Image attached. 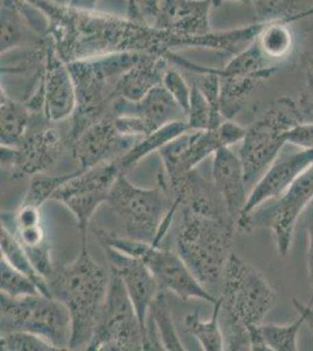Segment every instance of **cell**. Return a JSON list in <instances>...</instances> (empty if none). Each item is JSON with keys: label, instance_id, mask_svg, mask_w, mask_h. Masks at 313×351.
Listing matches in <instances>:
<instances>
[{"label": "cell", "instance_id": "1", "mask_svg": "<svg viewBox=\"0 0 313 351\" xmlns=\"http://www.w3.org/2000/svg\"><path fill=\"white\" fill-rule=\"evenodd\" d=\"M47 23L51 38L67 64L118 53H140L168 58L178 48H190L186 39L129 16L79 10L54 0H25Z\"/></svg>", "mask_w": 313, "mask_h": 351}, {"label": "cell", "instance_id": "2", "mask_svg": "<svg viewBox=\"0 0 313 351\" xmlns=\"http://www.w3.org/2000/svg\"><path fill=\"white\" fill-rule=\"evenodd\" d=\"M53 298L66 304L72 319L69 350L88 347L107 301L110 271L92 259L87 237L81 238L79 256L48 279Z\"/></svg>", "mask_w": 313, "mask_h": 351}, {"label": "cell", "instance_id": "3", "mask_svg": "<svg viewBox=\"0 0 313 351\" xmlns=\"http://www.w3.org/2000/svg\"><path fill=\"white\" fill-rule=\"evenodd\" d=\"M171 230L175 251L195 278L206 288L222 282L236 223L230 218L208 216L177 205Z\"/></svg>", "mask_w": 313, "mask_h": 351}, {"label": "cell", "instance_id": "4", "mask_svg": "<svg viewBox=\"0 0 313 351\" xmlns=\"http://www.w3.org/2000/svg\"><path fill=\"white\" fill-rule=\"evenodd\" d=\"M142 56L140 53H118L68 64L76 92V108L71 117L68 145L92 124L112 117L111 104L116 84Z\"/></svg>", "mask_w": 313, "mask_h": 351}, {"label": "cell", "instance_id": "5", "mask_svg": "<svg viewBox=\"0 0 313 351\" xmlns=\"http://www.w3.org/2000/svg\"><path fill=\"white\" fill-rule=\"evenodd\" d=\"M155 188H139L121 173L111 189L108 203L123 231L122 236L159 246L164 221L173 200L163 180Z\"/></svg>", "mask_w": 313, "mask_h": 351}, {"label": "cell", "instance_id": "6", "mask_svg": "<svg viewBox=\"0 0 313 351\" xmlns=\"http://www.w3.org/2000/svg\"><path fill=\"white\" fill-rule=\"evenodd\" d=\"M304 117L298 102L290 97H279L247 128L238 156L250 190L281 155L286 144V132L304 122Z\"/></svg>", "mask_w": 313, "mask_h": 351}, {"label": "cell", "instance_id": "7", "mask_svg": "<svg viewBox=\"0 0 313 351\" xmlns=\"http://www.w3.org/2000/svg\"><path fill=\"white\" fill-rule=\"evenodd\" d=\"M94 233L101 246H109L142 260L155 276L160 288L173 293L184 302L199 299L212 304H216L218 299L195 278L175 250L168 246H155L140 240L131 239L103 230H95Z\"/></svg>", "mask_w": 313, "mask_h": 351}, {"label": "cell", "instance_id": "8", "mask_svg": "<svg viewBox=\"0 0 313 351\" xmlns=\"http://www.w3.org/2000/svg\"><path fill=\"white\" fill-rule=\"evenodd\" d=\"M220 311L249 329L260 326L277 302V294L258 268L230 253L220 298Z\"/></svg>", "mask_w": 313, "mask_h": 351}, {"label": "cell", "instance_id": "9", "mask_svg": "<svg viewBox=\"0 0 313 351\" xmlns=\"http://www.w3.org/2000/svg\"><path fill=\"white\" fill-rule=\"evenodd\" d=\"M1 334L29 331L42 336L59 350H69L72 319L64 302L42 294L10 298L0 295Z\"/></svg>", "mask_w": 313, "mask_h": 351}, {"label": "cell", "instance_id": "10", "mask_svg": "<svg viewBox=\"0 0 313 351\" xmlns=\"http://www.w3.org/2000/svg\"><path fill=\"white\" fill-rule=\"evenodd\" d=\"M312 200L313 164L275 199L273 205L266 208L260 206L249 216L240 220L238 230L249 233L258 228H270L278 254L286 258L292 245L298 220Z\"/></svg>", "mask_w": 313, "mask_h": 351}, {"label": "cell", "instance_id": "11", "mask_svg": "<svg viewBox=\"0 0 313 351\" xmlns=\"http://www.w3.org/2000/svg\"><path fill=\"white\" fill-rule=\"evenodd\" d=\"M144 332L123 280L110 269V285L102 315L88 351H142Z\"/></svg>", "mask_w": 313, "mask_h": 351}, {"label": "cell", "instance_id": "12", "mask_svg": "<svg viewBox=\"0 0 313 351\" xmlns=\"http://www.w3.org/2000/svg\"><path fill=\"white\" fill-rule=\"evenodd\" d=\"M67 141L41 112H32L31 123L16 148L0 147L1 168L11 170L14 180L48 173L55 168Z\"/></svg>", "mask_w": 313, "mask_h": 351}, {"label": "cell", "instance_id": "13", "mask_svg": "<svg viewBox=\"0 0 313 351\" xmlns=\"http://www.w3.org/2000/svg\"><path fill=\"white\" fill-rule=\"evenodd\" d=\"M210 0H162L153 26L186 39L190 48H206L226 54L231 45L228 31L210 28Z\"/></svg>", "mask_w": 313, "mask_h": 351}, {"label": "cell", "instance_id": "14", "mask_svg": "<svg viewBox=\"0 0 313 351\" xmlns=\"http://www.w3.org/2000/svg\"><path fill=\"white\" fill-rule=\"evenodd\" d=\"M119 175L116 162L99 164L87 170L81 169L53 195L51 200L62 204L75 217L81 238L87 237L89 223L99 206L108 203Z\"/></svg>", "mask_w": 313, "mask_h": 351}, {"label": "cell", "instance_id": "15", "mask_svg": "<svg viewBox=\"0 0 313 351\" xmlns=\"http://www.w3.org/2000/svg\"><path fill=\"white\" fill-rule=\"evenodd\" d=\"M32 112H42L52 123L64 122L76 108L75 84L67 62L47 36L44 73L24 102Z\"/></svg>", "mask_w": 313, "mask_h": 351}, {"label": "cell", "instance_id": "16", "mask_svg": "<svg viewBox=\"0 0 313 351\" xmlns=\"http://www.w3.org/2000/svg\"><path fill=\"white\" fill-rule=\"evenodd\" d=\"M221 148L229 145L220 125L207 130H188L159 150L164 177L168 183H175Z\"/></svg>", "mask_w": 313, "mask_h": 351}, {"label": "cell", "instance_id": "17", "mask_svg": "<svg viewBox=\"0 0 313 351\" xmlns=\"http://www.w3.org/2000/svg\"><path fill=\"white\" fill-rule=\"evenodd\" d=\"M1 226L19 241L40 274L49 279L55 266L52 243L42 218V208L21 202L14 211H1Z\"/></svg>", "mask_w": 313, "mask_h": 351}, {"label": "cell", "instance_id": "18", "mask_svg": "<svg viewBox=\"0 0 313 351\" xmlns=\"http://www.w3.org/2000/svg\"><path fill=\"white\" fill-rule=\"evenodd\" d=\"M138 141V137L121 134L114 117H105L81 132L69 143V148L79 169L87 170L99 164L116 162Z\"/></svg>", "mask_w": 313, "mask_h": 351}, {"label": "cell", "instance_id": "19", "mask_svg": "<svg viewBox=\"0 0 313 351\" xmlns=\"http://www.w3.org/2000/svg\"><path fill=\"white\" fill-rule=\"evenodd\" d=\"M312 164L313 148L301 149L294 154L278 156L271 167L250 190L246 208L240 220L249 216L251 212L263 204L281 196Z\"/></svg>", "mask_w": 313, "mask_h": 351}, {"label": "cell", "instance_id": "20", "mask_svg": "<svg viewBox=\"0 0 313 351\" xmlns=\"http://www.w3.org/2000/svg\"><path fill=\"white\" fill-rule=\"evenodd\" d=\"M102 247L110 263V269L123 280L144 332L149 309L162 288L142 260L109 246Z\"/></svg>", "mask_w": 313, "mask_h": 351}, {"label": "cell", "instance_id": "21", "mask_svg": "<svg viewBox=\"0 0 313 351\" xmlns=\"http://www.w3.org/2000/svg\"><path fill=\"white\" fill-rule=\"evenodd\" d=\"M130 115L138 121L144 136L177 121H187L186 114L163 86L152 89L142 100L115 99L111 104V116Z\"/></svg>", "mask_w": 313, "mask_h": 351}, {"label": "cell", "instance_id": "22", "mask_svg": "<svg viewBox=\"0 0 313 351\" xmlns=\"http://www.w3.org/2000/svg\"><path fill=\"white\" fill-rule=\"evenodd\" d=\"M212 180L225 200L230 218L238 226L249 197V186L240 156L230 148L218 149L213 155Z\"/></svg>", "mask_w": 313, "mask_h": 351}, {"label": "cell", "instance_id": "23", "mask_svg": "<svg viewBox=\"0 0 313 351\" xmlns=\"http://www.w3.org/2000/svg\"><path fill=\"white\" fill-rule=\"evenodd\" d=\"M168 62L170 61L165 56L143 54L119 77L112 99H124L132 102L142 100L152 89L163 84Z\"/></svg>", "mask_w": 313, "mask_h": 351}, {"label": "cell", "instance_id": "24", "mask_svg": "<svg viewBox=\"0 0 313 351\" xmlns=\"http://www.w3.org/2000/svg\"><path fill=\"white\" fill-rule=\"evenodd\" d=\"M0 112H1V134L0 142L3 147L16 148L24 138L31 123L32 112L27 106L13 99L10 93L0 89Z\"/></svg>", "mask_w": 313, "mask_h": 351}, {"label": "cell", "instance_id": "25", "mask_svg": "<svg viewBox=\"0 0 313 351\" xmlns=\"http://www.w3.org/2000/svg\"><path fill=\"white\" fill-rule=\"evenodd\" d=\"M188 130L190 129L187 121H177L155 130L150 135L139 138L130 152L116 160L119 171L127 175V172L135 168L140 160L151 155L152 152H158L167 143H170L171 141L175 140L178 136L183 135Z\"/></svg>", "mask_w": 313, "mask_h": 351}, {"label": "cell", "instance_id": "26", "mask_svg": "<svg viewBox=\"0 0 313 351\" xmlns=\"http://www.w3.org/2000/svg\"><path fill=\"white\" fill-rule=\"evenodd\" d=\"M214 71L218 76H258L268 80L277 73L278 64L270 60L263 53L256 39L243 51L230 58L222 67H214Z\"/></svg>", "mask_w": 313, "mask_h": 351}, {"label": "cell", "instance_id": "27", "mask_svg": "<svg viewBox=\"0 0 313 351\" xmlns=\"http://www.w3.org/2000/svg\"><path fill=\"white\" fill-rule=\"evenodd\" d=\"M264 81L258 76H220V110L225 120H234Z\"/></svg>", "mask_w": 313, "mask_h": 351}, {"label": "cell", "instance_id": "28", "mask_svg": "<svg viewBox=\"0 0 313 351\" xmlns=\"http://www.w3.org/2000/svg\"><path fill=\"white\" fill-rule=\"evenodd\" d=\"M260 23L295 21L313 16V0H250Z\"/></svg>", "mask_w": 313, "mask_h": 351}, {"label": "cell", "instance_id": "29", "mask_svg": "<svg viewBox=\"0 0 313 351\" xmlns=\"http://www.w3.org/2000/svg\"><path fill=\"white\" fill-rule=\"evenodd\" d=\"M0 250L1 258L32 280L42 295L53 298L48 280L40 274L19 241L3 226L0 228Z\"/></svg>", "mask_w": 313, "mask_h": 351}, {"label": "cell", "instance_id": "30", "mask_svg": "<svg viewBox=\"0 0 313 351\" xmlns=\"http://www.w3.org/2000/svg\"><path fill=\"white\" fill-rule=\"evenodd\" d=\"M147 321L153 324L158 332L159 339L163 343L164 349L168 351H184L186 348L181 343L177 329H175L172 311L167 301L166 291H159L151 304Z\"/></svg>", "mask_w": 313, "mask_h": 351}, {"label": "cell", "instance_id": "31", "mask_svg": "<svg viewBox=\"0 0 313 351\" xmlns=\"http://www.w3.org/2000/svg\"><path fill=\"white\" fill-rule=\"evenodd\" d=\"M288 21L266 23L258 34V43L270 60L279 64L286 59L294 48V34Z\"/></svg>", "mask_w": 313, "mask_h": 351}, {"label": "cell", "instance_id": "32", "mask_svg": "<svg viewBox=\"0 0 313 351\" xmlns=\"http://www.w3.org/2000/svg\"><path fill=\"white\" fill-rule=\"evenodd\" d=\"M26 21L20 0H1L0 5V51L1 54L20 47Z\"/></svg>", "mask_w": 313, "mask_h": 351}, {"label": "cell", "instance_id": "33", "mask_svg": "<svg viewBox=\"0 0 313 351\" xmlns=\"http://www.w3.org/2000/svg\"><path fill=\"white\" fill-rule=\"evenodd\" d=\"M220 299L214 304V311L210 321H203L198 313H192L185 316V328L190 335L198 339L205 351L226 350L225 339L222 335L221 327L218 322Z\"/></svg>", "mask_w": 313, "mask_h": 351}, {"label": "cell", "instance_id": "34", "mask_svg": "<svg viewBox=\"0 0 313 351\" xmlns=\"http://www.w3.org/2000/svg\"><path fill=\"white\" fill-rule=\"evenodd\" d=\"M295 322L289 324H261L262 335L271 351L298 350V334L305 324V315L298 313Z\"/></svg>", "mask_w": 313, "mask_h": 351}, {"label": "cell", "instance_id": "35", "mask_svg": "<svg viewBox=\"0 0 313 351\" xmlns=\"http://www.w3.org/2000/svg\"><path fill=\"white\" fill-rule=\"evenodd\" d=\"M79 170L81 169H77L76 171L71 172V173L60 176H51L47 173L33 176L23 202L42 208V205L47 200L52 199V196L55 193L56 190L61 185H64L67 180L77 175Z\"/></svg>", "mask_w": 313, "mask_h": 351}, {"label": "cell", "instance_id": "36", "mask_svg": "<svg viewBox=\"0 0 313 351\" xmlns=\"http://www.w3.org/2000/svg\"><path fill=\"white\" fill-rule=\"evenodd\" d=\"M1 271V294L10 298H23V296L36 295L41 294L39 288L24 273L18 271L11 266L6 260L1 258L0 263Z\"/></svg>", "mask_w": 313, "mask_h": 351}, {"label": "cell", "instance_id": "37", "mask_svg": "<svg viewBox=\"0 0 313 351\" xmlns=\"http://www.w3.org/2000/svg\"><path fill=\"white\" fill-rule=\"evenodd\" d=\"M192 84L190 107L187 112V123L190 130H207L218 128L220 125L214 117L210 104L203 95V92L195 84Z\"/></svg>", "mask_w": 313, "mask_h": 351}, {"label": "cell", "instance_id": "38", "mask_svg": "<svg viewBox=\"0 0 313 351\" xmlns=\"http://www.w3.org/2000/svg\"><path fill=\"white\" fill-rule=\"evenodd\" d=\"M0 348L4 351H60L42 336L23 330L1 334Z\"/></svg>", "mask_w": 313, "mask_h": 351}, {"label": "cell", "instance_id": "39", "mask_svg": "<svg viewBox=\"0 0 313 351\" xmlns=\"http://www.w3.org/2000/svg\"><path fill=\"white\" fill-rule=\"evenodd\" d=\"M162 86L173 97V100L178 104L179 107L183 109L187 117V112L190 107L192 84H188L186 79L177 69L167 68Z\"/></svg>", "mask_w": 313, "mask_h": 351}, {"label": "cell", "instance_id": "40", "mask_svg": "<svg viewBox=\"0 0 313 351\" xmlns=\"http://www.w3.org/2000/svg\"><path fill=\"white\" fill-rule=\"evenodd\" d=\"M162 0H127V16L130 19L153 26Z\"/></svg>", "mask_w": 313, "mask_h": 351}, {"label": "cell", "instance_id": "41", "mask_svg": "<svg viewBox=\"0 0 313 351\" xmlns=\"http://www.w3.org/2000/svg\"><path fill=\"white\" fill-rule=\"evenodd\" d=\"M286 143L301 149L313 148V122H301L286 134Z\"/></svg>", "mask_w": 313, "mask_h": 351}, {"label": "cell", "instance_id": "42", "mask_svg": "<svg viewBox=\"0 0 313 351\" xmlns=\"http://www.w3.org/2000/svg\"><path fill=\"white\" fill-rule=\"evenodd\" d=\"M305 228L308 233V254H306V263L309 271L310 286H311V298L309 304L313 306V200L310 204L306 212Z\"/></svg>", "mask_w": 313, "mask_h": 351}, {"label": "cell", "instance_id": "43", "mask_svg": "<svg viewBox=\"0 0 313 351\" xmlns=\"http://www.w3.org/2000/svg\"><path fill=\"white\" fill-rule=\"evenodd\" d=\"M299 107L304 116L313 114V74L308 72V84L303 90L301 100H299Z\"/></svg>", "mask_w": 313, "mask_h": 351}, {"label": "cell", "instance_id": "44", "mask_svg": "<svg viewBox=\"0 0 313 351\" xmlns=\"http://www.w3.org/2000/svg\"><path fill=\"white\" fill-rule=\"evenodd\" d=\"M292 304L297 313H303L305 315V324L309 326L311 334L313 335V306L309 304H301L298 299H292Z\"/></svg>", "mask_w": 313, "mask_h": 351}, {"label": "cell", "instance_id": "45", "mask_svg": "<svg viewBox=\"0 0 313 351\" xmlns=\"http://www.w3.org/2000/svg\"><path fill=\"white\" fill-rule=\"evenodd\" d=\"M99 3V0H71L69 6L72 8H79V10H96V5Z\"/></svg>", "mask_w": 313, "mask_h": 351}, {"label": "cell", "instance_id": "46", "mask_svg": "<svg viewBox=\"0 0 313 351\" xmlns=\"http://www.w3.org/2000/svg\"><path fill=\"white\" fill-rule=\"evenodd\" d=\"M226 1H236V3H241V4L250 5V0H210V3L213 5V8H220L221 5L225 4Z\"/></svg>", "mask_w": 313, "mask_h": 351}, {"label": "cell", "instance_id": "47", "mask_svg": "<svg viewBox=\"0 0 313 351\" xmlns=\"http://www.w3.org/2000/svg\"><path fill=\"white\" fill-rule=\"evenodd\" d=\"M308 68H309V71H308V72L312 73L313 74V54L309 58V61H308Z\"/></svg>", "mask_w": 313, "mask_h": 351}, {"label": "cell", "instance_id": "48", "mask_svg": "<svg viewBox=\"0 0 313 351\" xmlns=\"http://www.w3.org/2000/svg\"><path fill=\"white\" fill-rule=\"evenodd\" d=\"M54 1L59 3V4L68 5L69 4V1H71V0H54Z\"/></svg>", "mask_w": 313, "mask_h": 351}]
</instances>
